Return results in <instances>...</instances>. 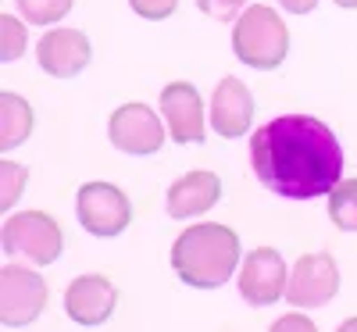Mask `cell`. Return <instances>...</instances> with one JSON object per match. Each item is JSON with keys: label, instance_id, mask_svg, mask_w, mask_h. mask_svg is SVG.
Returning <instances> with one entry per match:
<instances>
[{"label": "cell", "instance_id": "cell-1", "mask_svg": "<svg viewBox=\"0 0 357 332\" xmlns=\"http://www.w3.org/2000/svg\"><path fill=\"white\" fill-rule=\"evenodd\" d=\"M250 168L264 190L286 200L329 197L343 172L336 133L311 114L272 118L250 136Z\"/></svg>", "mask_w": 357, "mask_h": 332}, {"label": "cell", "instance_id": "cell-2", "mask_svg": "<svg viewBox=\"0 0 357 332\" xmlns=\"http://www.w3.org/2000/svg\"><path fill=\"white\" fill-rule=\"evenodd\" d=\"M240 261V236L225 225L204 222L186 229L172 243V268L175 276L193 289H218L229 282Z\"/></svg>", "mask_w": 357, "mask_h": 332}, {"label": "cell", "instance_id": "cell-3", "mask_svg": "<svg viewBox=\"0 0 357 332\" xmlns=\"http://www.w3.org/2000/svg\"><path fill=\"white\" fill-rule=\"evenodd\" d=\"M232 50L243 65L261 68V72H272L286 61V50H289V33H286V22L264 4H250L240 22L232 29Z\"/></svg>", "mask_w": 357, "mask_h": 332}, {"label": "cell", "instance_id": "cell-4", "mask_svg": "<svg viewBox=\"0 0 357 332\" xmlns=\"http://www.w3.org/2000/svg\"><path fill=\"white\" fill-rule=\"evenodd\" d=\"M0 243H4V254H22L36 264H54L65 250L61 229L43 211H18V215H11L4 229H0Z\"/></svg>", "mask_w": 357, "mask_h": 332}, {"label": "cell", "instance_id": "cell-5", "mask_svg": "<svg viewBox=\"0 0 357 332\" xmlns=\"http://www.w3.org/2000/svg\"><path fill=\"white\" fill-rule=\"evenodd\" d=\"M47 308V282L29 268L8 264L0 271V322L4 329L33 325Z\"/></svg>", "mask_w": 357, "mask_h": 332}, {"label": "cell", "instance_id": "cell-6", "mask_svg": "<svg viewBox=\"0 0 357 332\" xmlns=\"http://www.w3.org/2000/svg\"><path fill=\"white\" fill-rule=\"evenodd\" d=\"M75 211H79L82 229L93 236H118L132 222L129 197L111 183H86L75 197Z\"/></svg>", "mask_w": 357, "mask_h": 332}, {"label": "cell", "instance_id": "cell-7", "mask_svg": "<svg viewBox=\"0 0 357 332\" xmlns=\"http://www.w3.org/2000/svg\"><path fill=\"white\" fill-rule=\"evenodd\" d=\"M107 136L122 154H139V158L158 154L165 146V126L146 104H122L111 114Z\"/></svg>", "mask_w": 357, "mask_h": 332}, {"label": "cell", "instance_id": "cell-8", "mask_svg": "<svg viewBox=\"0 0 357 332\" xmlns=\"http://www.w3.org/2000/svg\"><path fill=\"white\" fill-rule=\"evenodd\" d=\"M340 289V268L329 254H307L293 264L289 282H286V300L293 308H321L329 304Z\"/></svg>", "mask_w": 357, "mask_h": 332}, {"label": "cell", "instance_id": "cell-9", "mask_svg": "<svg viewBox=\"0 0 357 332\" xmlns=\"http://www.w3.org/2000/svg\"><path fill=\"white\" fill-rule=\"evenodd\" d=\"M286 261L279 250L272 247H257L243 257V271H240V293L247 304L254 308H268L279 296H286Z\"/></svg>", "mask_w": 357, "mask_h": 332}, {"label": "cell", "instance_id": "cell-10", "mask_svg": "<svg viewBox=\"0 0 357 332\" xmlns=\"http://www.w3.org/2000/svg\"><path fill=\"white\" fill-rule=\"evenodd\" d=\"M161 114H165V126L172 133L175 143H204V100L197 93V86L190 82H168L161 89Z\"/></svg>", "mask_w": 357, "mask_h": 332}, {"label": "cell", "instance_id": "cell-11", "mask_svg": "<svg viewBox=\"0 0 357 332\" xmlns=\"http://www.w3.org/2000/svg\"><path fill=\"white\" fill-rule=\"evenodd\" d=\"M89 57H93V47H89V40L79 29H50V33H43V40L36 47L40 68L54 79L79 75L89 65Z\"/></svg>", "mask_w": 357, "mask_h": 332}, {"label": "cell", "instance_id": "cell-12", "mask_svg": "<svg viewBox=\"0 0 357 332\" xmlns=\"http://www.w3.org/2000/svg\"><path fill=\"white\" fill-rule=\"evenodd\" d=\"M118 304V289L104 276H79L65 289V311L75 325H104Z\"/></svg>", "mask_w": 357, "mask_h": 332}, {"label": "cell", "instance_id": "cell-13", "mask_svg": "<svg viewBox=\"0 0 357 332\" xmlns=\"http://www.w3.org/2000/svg\"><path fill=\"white\" fill-rule=\"evenodd\" d=\"M250 114H254V97H250L247 82H240L236 75H225L215 86V97H211V126H215V133L225 136V139L243 136L247 126H250Z\"/></svg>", "mask_w": 357, "mask_h": 332}, {"label": "cell", "instance_id": "cell-14", "mask_svg": "<svg viewBox=\"0 0 357 332\" xmlns=\"http://www.w3.org/2000/svg\"><path fill=\"white\" fill-rule=\"evenodd\" d=\"M222 197V183L215 172H186L168 186V215L172 218H197L211 211Z\"/></svg>", "mask_w": 357, "mask_h": 332}, {"label": "cell", "instance_id": "cell-15", "mask_svg": "<svg viewBox=\"0 0 357 332\" xmlns=\"http://www.w3.org/2000/svg\"><path fill=\"white\" fill-rule=\"evenodd\" d=\"M33 133V107L15 93H0V150L22 146Z\"/></svg>", "mask_w": 357, "mask_h": 332}, {"label": "cell", "instance_id": "cell-16", "mask_svg": "<svg viewBox=\"0 0 357 332\" xmlns=\"http://www.w3.org/2000/svg\"><path fill=\"white\" fill-rule=\"evenodd\" d=\"M329 218L343 232H357V179H340L329 190Z\"/></svg>", "mask_w": 357, "mask_h": 332}, {"label": "cell", "instance_id": "cell-17", "mask_svg": "<svg viewBox=\"0 0 357 332\" xmlns=\"http://www.w3.org/2000/svg\"><path fill=\"white\" fill-rule=\"evenodd\" d=\"M75 0H18V11L29 25H54L72 11Z\"/></svg>", "mask_w": 357, "mask_h": 332}, {"label": "cell", "instance_id": "cell-18", "mask_svg": "<svg viewBox=\"0 0 357 332\" xmlns=\"http://www.w3.org/2000/svg\"><path fill=\"white\" fill-rule=\"evenodd\" d=\"M0 61H18L25 50V25L15 15H0Z\"/></svg>", "mask_w": 357, "mask_h": 332}, {"label": "cell", "instance_id": "cell-19", "mask_svg": "<svg viewBox=\"0 0 357 332\" xmlns=\"http://www.w3.org/2000/svg\"><path fill=\"white\" fill-rule=\"evenodd\" d=\"M0 179H4V190H0V207L11 211V204L22 197V186H25V168L4 161V165H0Z\"/></svg>", "mask_w": 357, "mask_h": 332}, {"label": "cell", "instance_id": "cell-20", "mask_svg": "<svg viewBox=\"0 0 357 332\" xmlns=\"http://www.w3.org/2000/svg\"><path fill=\"white\" fill-rule=\"evenodd\" d=\"M129 8H132L139 18H146V22H161V18L175 15L178 0H129Z\"/></svg>", "mask_w": 357, "mask_h": 332}, {"label": "cell", "instance_id": "cell-21", "mask_svg": "<svg viewBox=\"0 0 357 332\" xmlns=\"http://www.w3.org/2000/svg\"><path fill=\"white\" fill-rule=\"evenodd\" d=\"M247 0H197V8L207 15V18H215V22H232L236 15L243 11Z\"/></svg>", "mask_w": 357, "mask_h": 332}, {"label": "cell", "instance_id": "cell-22", "mask_svg": "<svg viewBox=\"0 0 357 332\" xmlns=\"http://www.w3.org/2000/svg\"><path fill=\"white\" fill-rule=\"evenodd\" d=\"M279 4H282L289 15H307V11L318 8V0H279Z\"/></svg>", "mask_w": 357, "mask_h": 332}, {"label": "cell", "instance_id": "cell-23", "mask_svg": "<svg viewBox=\"0 0 357 332\" xmlns=\"http://www.w3.org/2000/svg\"><path fill=\"white\" fill-rule=\"evenodd\" d=\"M289 325H301V329H311L307 318H289V322H279V329H289Z\"/></svg>", "mask_w": 357, "mask_h": 332}, {"label": "cell", "instance_id": "cell-24", "mask_svg": "<svg viewBox=\"0 0 357 332\" xmlns=\"http://www.w3.org/2000/svg\"><path fill=\"white\" fill-rule=\"evenodd\" d=\"M340 8H357V0H336Z\"/></svg>", "mask_w": 357, "mask_h": 332}]
</instances>
